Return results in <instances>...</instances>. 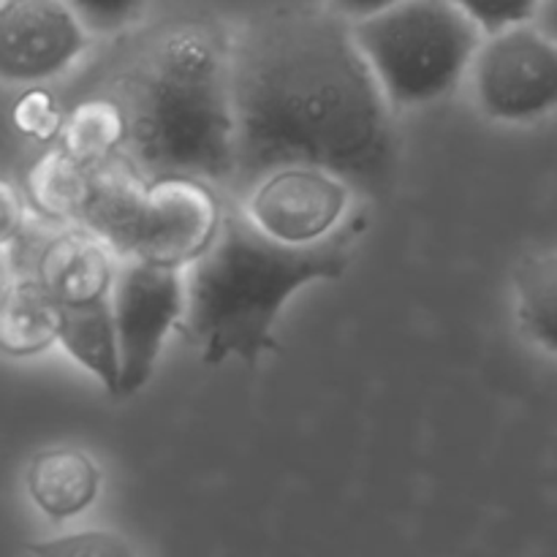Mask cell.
Returning a JSON list of instances; mask_svg holds the SVG:
<instances>
[{"label":"cell","instance_id":"6da1fadb","mask_svg":"<svg viewBox=\"0 0 557 557\" xmlns=\"http://www.w3.org/2000/svg\"><path fill=\"white\" fill-rule=\"evenodd\" d=\"M228 58L237 112L234 194L286 163L332 169L362 196L392 188L395 109L351 22L313 9L272 11L228 38Z\"/></svg>","mask_w":557,"mask_h":557},{"label":"cell","instance_id":"7a4b0ae2","mask_svg":"<svg viewBox=\"0 0 557 557\" xmlns=\"http://www.w3.org/2000/svg\"><path fill=\"white\" fill-rule=\"evenodd\" d=\"M123 156L145 180L194 177L232 188L237 169L228 38L205 25L158 33L117 76Z\"/></svg>","mask_w":557,"mask_h":557},{"label":"cell","instance_id":"3957f363","mask_svg":"<svg viewBox=\"0 0 557 557\" xmlns=\"http://www.w3.org/2000/svg\"><path fill=\"white\" fill-rule=\"evenodd\" d=\"M362 232L364 218L351 215L326 243L292 248L259 232L243 207H223L207 248L183 270L180 330L210 368L228 359L256 368L277 351L275 324L288 299L313 283L341 281Z\"/></svg>","mask_w":557,"mask_h":557},{"label":"cell","instance_id":"277c9868","mask_svg":"<svg viewBox=\"0 0 557 557\" xmlns=\"http://www.w3.org/2000/svg\"><path fill=\"white\" fill-rule=\"evenodd\" d=\"M351 30L395 112L444 101L468 76L484 38L455 0H403L351 22Z\"/></svg>","mask_w":557,"mask_h":557},{"label":"cell","instance_id":"5b68a950","mask_svg":"<svg viewBox=\"0 0 557 557\" xmlns=\"http://www.w3.org/2000/svg\"><path fill=\"white\" fill-rule=\"evenodd\" d=\"M468 76L479 109L495 123L542 120L557 109V41L533 22L490 33Z\"/></svg>","mask_w":557,"mask_h":557},{"label":"cell","instance_id":"8992f818","mask_svg":"<svg viewBox=\"0 0 557 557\" xmlns=\"http://www.w3.org/2000/svg\"><path fill=\"white\" fill-rule=\"evenodd\" d=\"M354 196V185L332 169L286 163L256 180L239 196V207L275 243L313 248L351 221Z\"/></svg>","mask_w":557,"mask_h":557},{"label":"cell","instance_id":"52a82bcc","mask_svg":"<svg viewBox=\"0 0 557 557\" xmlns=\"http://www.w3.org/2000/svg\"><path fill=\"white\" fill-rule=\"evenodd\" d=\"M120 351L117 397L150 384L169 332L185 319V272L145 259H120L112 286Z\"/></svg>","mask_w":557,"mask_h":557},{"label":"cell","instance_id":"ba28073f","mask_svg":"<svg viewBox=\"0 0 557 557\" xmlns=\"http://www.w3.org/2000/svg\"><path fill=\"white\" fill-rule=\"evenodd\" d=\"M87 38L65 0H0V82L41 85L85 52Z\"/></svg>","mask_w":557,"mask_h":557},{"label":"cell","instance_id":"9c48e42d","mask_svg":"<svg viewBox=\"0 0 557 557\" xmlns=\"http://www.w3.org/2000/svg\"><path fill=\"white\" fill-rule=\"evenodd\" d=\"M212 188L215 185L194 177L152 180L134 248L125 259L185 270L221 223L223 207Z\"/></svg>","mask_w":557,"mask_h":557},{"label":"cell","instance_id":"30bf717a","mask_svg":"<svg viewBox=\"0 0 557 557\" xmlns=\"http://www.w3.org/2000/svg\"><path fill=\"white\" fill-rule=\"evenodd\" d=\"M120 256L98 234L71 226L49 237L36 277L49 288L58 305H87L112 299Z\"/></svg>","mask_w":557,"mask_h":557},{"label":"cell","instance_id":"8fae6325","mask_svg":"<svg viewBox=\"0 0 557 557\" xmlns=\"http://www.w3.org/2000/svg\"><path fill=\"white\" fill-rule=\"evenodd\" d=\"M150 180L117 152L90 169V188L76 226L90 228L103 239L120 259L131 256L136 232H139L141 212H145Z\"/></svg>","mask_w":557,"mask_h":557},{"label":"cell","instance_id":"7c38bea8","mask_svg":"<svg viewBox=\"0 0 557 557\" xmlns=\"http://www.w3.org/2000/svg\"><path fill=\"white\" fill-rule=\"evenodd\" d=\"M101 490V473L90 455L71 446L47 449L33 457L27 468V493L33 504L44 511L52 522L74 520Z\"/></svg>","mask_w":557,"mask_h":557},{"label":"cell","instance_id":"4fadbf2b","mask_svg":"<svg viewBox=\"0 0 557 557\" xmlns=\"http://www.w3.org/2000/svg\"><path fill=\"white\" fill-rule=\"evenodd\" d=\"M58 343L87 373L96 375L101 386L117 395L120 351L114 332L112 299L87 305H60Z\"/></svg>","mask_w":557,"mask_h":557},{"label":"cell","instance_id":"5bb4252c","mask_svg":"<svg viewBox=\"0 0 557 557\" xmlns=\"http://www.w3.org/2000/svg\"><path fill=\"white\" fill-rule=\"evenodd\" d=\"M60 305L38 277H16L0 302V351L36 357L58 343Z\"/></svg>","mask_w":557,"mask_h":557},{"label":"cell","instance_id":"9a60e30c","mask_svg":"<svg viewBox=\"0 0 557 557\" xmlns=\"http://www.w3.org/2000/svg\"><path fill=\"white\" fill-rule=\"evenodd\" d=\"M90 169L60 145L44 152L27 172V199L33 210L47 221L76 226L90 188Z\"/></svg>","mask_w":557,"mask_h":557},{"label":"cell","instance_id":"2e32d148","mask_svg":"<svg viewBox=\"0 0 557 557\" xmlns=\"http://www.w3.org/2000/svg\"><path fill=\"white\" fill-rule=\"evenodd\" d=\"M511 286L520 330L557 357V248L528 256L515 270Z\"/></svg>","mask_w":557,"mask_h":557},{"label":"cell","instance_id":"e0dca14e","mask_svg":"<svg viewBox=\"0 0 557 557\" xmlns=\"http://www.w3.org/2000/svg\"><path fill=\"white\" fill-rule=\"evenodd\" d=\"M123 112L114 98H92L79 103L60 128L58 145L87 166L123 152Z\"/></svg>","mask_w":557,"mask_h":557},{"label":"cell","instance_id":"ac0fdd59","mask_svg":"<svg viewBox=\"0 0 557 557\" xmlns=\"http://www.w3.org/2000/svg\"><path fill=\"white\" fill-rule=\"evenodd\" d=\"M25 553L47 557H125L134 555V547L112 531H76L47 539V542L27 544Z\"/></svg>","mask_w":557,"mask_h":557},{"label":"cell","instance_id":"d6986e66","mask_svg":"<svg viewBox=\"0 0 557 557\" xmlns=\"http://www.w3.org/2000/svg\"><path fill=\"white\" fill-rule=\"evenodd\" d=\"M455 5L484 36H490L536 20L542 0H455Z\"/></svg>","mask_w":557,"mask_h":557},{"label":"cell","instance_id":"ffe728a7","mask_svg":"<svg viewBox=\"0 0 557 557\" xmlns=\"http://www.w3.org/2000/svg\"><path fill=\"white\" fill-rule=\"evenodd\" d=\"M90 33H120L134 25L150 0H65Z\"/></svg>","mask_w":557,"mask_h":557},{"label":"cell","instance_id":"44dd1931","mask_svg":"<svg viewBox=\"0 0 557 557\" xmlns=\"http://www.w3.org/2000/svg\"><path fill=\"white\" fill-rule=\"evenodd\" d=\"M11 120H14V125L22 134L41 141H49L54 134H60V128H63V117H60L52 96H47V92L38 90V87L27 90L25 96L14 103Z\"/></svg>","mask_w":557,"mask_h":557},{"label":"cell","instance_id":"7402d4cb","mask_svg":"<svg viewBox=\"0 0 557 557\" xmlns=\"http://www.w3.org/2000/svg\"><path fill=\"white\" fill-rule=\"evenodd\" d=\"M22 226H25V205L14 185L0 180V248H5Z\"/></svg>","mask_w":557,"mask_h":557},{"label":"cell","instance_id":"603a6c76","mask_svg":"<svg viewBox=\"0 0 557 557\" xmlns=\"http://www.w3.org/2000/svg\"><path fill=\"white\" fill-rule=\"evenodd\" d=\"M330 3H332V11L341 14L346 22H359L379 14V11L392 9V5L403 3V0H330Z\"/></svg>","mask_w":557,"mask_h":557},{"label":"cell","instance_id":"cb8c5ba5","mask_svg":"<svg viewBox=\"0 0 557 557\" xmlns=\"http://www.w3.org/2000/svg\"><path fill=\"white\" fill-rule=\"evenodd\" d=\"M533 22H536L542 30H547L549 36L557 41V0H542V5H539V14Z\"/></svg>","mask_w":557,"mask_h":557},{"label":"cell","instance_id":"d4e9b609","mask_svg":"<svg viewBox=\"0 0 557 557\" xmlns=\"http://www.w3.org/2000/svg\"><path fill=\"white\" fill-rule=\"evenodd\" d=\"M16 283V272H14V264H11L9 259V250L0 248V302L5 299V294L11 292V286Z\"/></svg>","mask_w":557,"mask_h":557}]
</instances>
